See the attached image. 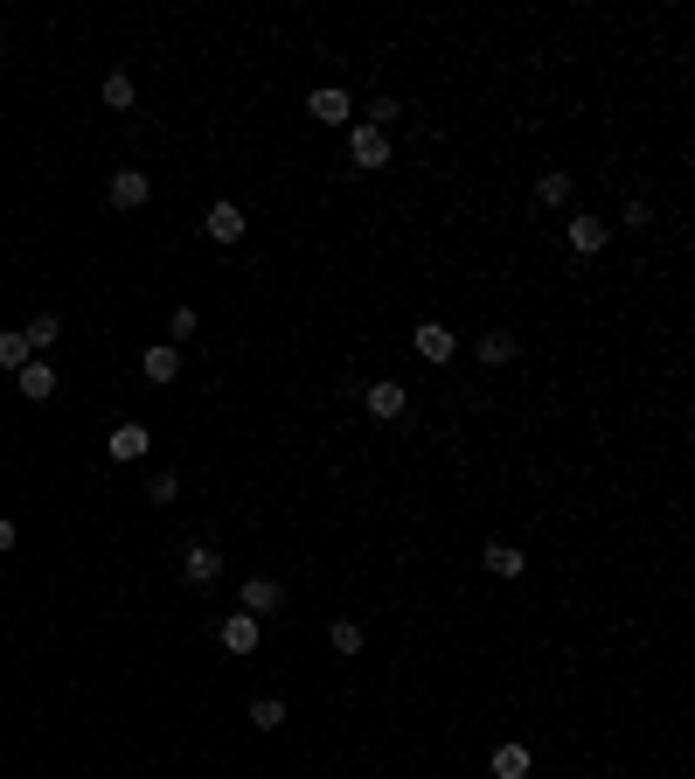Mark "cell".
<instances>
[{
  "mask_svg": "<svg viewBox=\"0 0 695 779\" xmlns=\"http://www.w3.org/2000/svg\"><path fill=\"white\" fill-rule=\"evenodd\" d=\"M278 599H285V592H278L272 578H244V613H278Z\"/></svg>",
  "mask_w": 695,
  "mask_h": 779,
  "instance_id": "4fadbf2b",
  "label": "cell"
},
{
  "mask_svg": "<svg viewBox=\"0 0 695 779\" xmlns=\"http://www.w3.org/2000/svg\"><path fill=\"white\" fill-rule=\"evenodd\" d=\"M181 571H188V585H216V578H223V557H216L209 543H195V550L181 557Z\"/></svg>",
  "mask_w": 695,
  "mask_h": 779,
  "instance_id": "30bf717a",
  "label": "cell"
},
{
  "mask_svg": "<svg viewBox=\"0 0 695 779\" xmlns=\"http://www.w3.org/2000/svg\"><path fill=\"white\" fill-rule=\"evenodd\" d=\"M146 446H153V432H146V425H119V432L105 439V453H112L119 467H133V460H146Z\"/></svg>",
  "mask_w": 695,
  "mask_h": 779,
  "instance_id": "277c9868",
  "label": "cell"
},
{
  "mask_svg": "<svg viewBox=\"0 0 695 779\" xmlns=\"http://www.w3.org/2000/svg\"><path fill=\"white\" fill-rule=\"evenodd\" d=\"M139 369H146V383H174V376H181V348H174V341H160V348H146V355H139Z\"/></svg>",
  "mask_w": 695,
  "mask_h": 779,
  "instance_id": "8992f818",
  "label": "cell"
},
{
  "mask_svg": "<svg viewBox=\"0 0 695 779\" xmlns=\"http://www.w3.org/2000/svg\"><path fill=\"white\" fill-rule=\"evenodd\" d=\"M21 362H35V355H28V334H0V369H21Z\"/></svg>",
  "mask_w": 695,
  "mask_h": 779,
  "instance_id": "44dd1931",
  "label": "cell"
},
{
  "mask_svg": "<svg viewBox=\"0 0 695 779\" xmlns=\"http://www.w3.org/2000/svg\"><path fill=\"white\" fill-rule=\"evenodd\" d=\"M21 334H28V355H49V341H56L63 327H56V313H35V320H28Z\"/></svg>",
  "mask_w": 695,
  "mask_h": 779,
  "instance_id": "e0dca14e",
  "label": "cell"
},
{
  "mask_svg": "<svg viewBox=\"0 0 695 779\" xmlns=\"http://www.w3.org/2000/svg\"><path fill=\"white\" fill-rule=\"evenodd\" d=\"M167 327H174V341H188V334H195V307H174V320H167Z\"/></svg>",
  "mask_w": 695,
  "mask_h": 779,
  "instance_id": "cb8c5ba5",
  "label": "cell"
},
{
  "mask_svg": "<svg viewBox=\"0 0 695 779\" xmlns=\"http://www.w3.org/2000/svg\"><path fill=\"white\" fill-rule=\"evenodd\" d=\"M494 779H529V745H501L494 752Z\"/></svg>",
  "mask_w": 695,
  "mask_h": 779,
  "instance_id": "9a60e30c",
  "label": "cell"
},
{
  "mask_svg": "<svg viewBox=\"0 0 695 779\" xmlns=\"http://www.w3.org/2000/svg\"><path fill=\"white\" fill-rule=\"evenodd\" d=\"M348 154H355V167H390V140H383L376 126H355V133H348Z\"/></svg>",
  "mask_w": 695,
  "mask_h": 779,
  "instance_id": "3957f363",
  "label": "cell"
},
{
  "mask_svg": "<svg viewBox=\"0 0 695 779\" xmlns=\"http://www.w3.org/2000/svg\"><path fill=\"white\" fill-rule=\"evenodd\" d=\"M362 411H369V418H404V383H369V390H362Z\"/></svg>",
  "mask_w": 695,
  "mask_h": 779,
  "instance_id": "52a82bcc",
  "label": "cell"
},
{
  "mask_svg": "<svg viewBox=\"0 0 695 779\" xmlns=\"http://www.w3.org/2000/svg\"><path fill=\"white\" fill-rule=\"evenodd\" d=\"M397 112H404V105H397V98H376V105H369V126H376V133H383V126H390V119H397Z\"/></svg>",
  "mask_w": 695,
  "mask_h": 779,
  "instance_id": "603a6c76",
  "label": "cell"
},
{
  "mask_svg": "<svg viewBox=\"0 0 695 779\" xmlns=\"http://www.w3.org/2000/svg\"><path fill=\"white\" fill-rule=\"evenodd\" d=\"M306 112H313L320 126H341V119H348V91H334V84H327V91H313V98H306Z\"/></svg>",
  "mask_w": 695,
  "mask_h": 779,
  "instance_id": "8fae6325",
  "label": "cell"
},
{
  "mask_svg": "<svg viewBox=\"0 0 695 779\" xmlns=\"http://www.w3.org/2000/svg\"><path fill=\"white\" fill-rule=\"evenodd\" d=\"M536 202H543V209H563V202H570V174H563V167H550V174L536 181Z\"/></svg>",
  "mask_w": 695,
  "mask_h": 779,
  "instance_id": "2e32d148",
  "label": "cell"
},
{
  "mask_svg": "<svg viewBox=\"0 0 695 779\" xmlns=\"http://www.w3.org/2000/svg\"><path fill=\"white\" fill-rule=\"evenodd\" d=\"M0 550H14V522L7 515H0Z\"/></svg>",
  "mask_w": 695,
  "mask_h": 779,
  "instance_id": "d4e9b609",
  "label": "cell"
},
{
  "mask_svg": "<svg viewBox=\"0 0 695 779\" xmlns=\"http://www.w3.org/2000/svg\"><path fill=\"white\" fill-rule=\"evenodd\" d=\"M105 105H112V112H133V77H126V70L105 77Z\"/></svg>",
  "mask_w": 695,
  "mask_h": 779,
  "instance_id": "d6986e66",
  "label": "cell"
},
{
  "mask_svg": "<svg viewBox=\"0 0 695 779\" xmlns=\"http://www.w3.org/2000/svg\"><path fill=\"white\" fill-rule=\"evenodd\" d=\"M202 230H209V244H237V237H244V209H237V202H216Z\"/></svg>",
  "mask_w": 695,
  "mask_h": 779,
  "instance_id": "5b68a950",
  "label": "cell"
},
{
  "mask_svg": "<svg viewBox=\"0 0 695 779\" xmlns=\"http://www.w3.org/2000/svg\"><path fill=\"white\" fill-rule=\"evenodd\" d=\"M258 633H265L258 613H230V620H223V647H230V654H251V647H258Z\"/></svg>",
  "mask_w": 695,
  "mask_h": 779,
  "instance_id": "ba28073f",
  "label": "cell"
},
{
  "mask_svg": "<svg viewBox=\"0 0 695 779\" xmlns=\"http://www.w3.org/2000/svg\"><path fill=\"white\" fill-rule=\"evenodd\" d=\"M251 724H258V731H278V724H285V703H278V696H258V703H251Z\"/></svg>",
  "mask_w": 695,
  "mask_h": 779,
  "instance_id": "ffe728a7",
  "label": "cell"
},
{
  "mask_svg": "<svg viewBox=\"0 0 695 779\" xmlns=\"http://www.w3.org/2000/svg\"><path fill=\"white\" fill-rule=\"evenodd\" d=\"M334 654H362V626L355 620H334Z\"/></svg>",
  "mask_w": 695,
  "mask_h": 779,
  "instance_id": "7402d4cb",
  "label": "cell"
},
{
  "mask_svg": "<svg viewBox=\"0 0 695 779\" xmlns=\"http://www.w3.org/2000/svg\"><path fill=\"white\" fill-rule=\"evenodd\" d=\"M411 348H417V362H452L459 334H452V327H438V320H424V327H411Z\"/></svg>",
  "mask_w": 695,
  "mask_h": 779,
  "instance_id": "6da1fadb",
  "label": "cell"
},
{
  "mask_svg": "<svg viewBox=\"0 0 695 779\" xmlns=\"http://www.w3.org/2000/svg\"><path fill=\"white\" fill-rule=\"evenodd\" d=\"M515 348H522L515 334H480V362H487V369H501V362H515Z\"/></svg>",
  "mask_w": 695,
  "mask_h": 779,
  "instance_id": "ac0fdd59",
  "label": "cell"
},
{
  "mask_svg": "<svg viewBox=\"0 0 695 779\" xmlns=\"http://www.w3.org/2000/svg\"><path fill=\"white\" fill-rule=\"evenodd\" d=\"M146 195H153V181H146L139 167H119V174H112V202H119V209H139Z\"/></svg>",
  "mask_w": 695,
  "mask_h": 779,
  "instance_id": "9c48e42d",
  "label": "cell"
},
{
  "mask_svg": "<svg viewBox=\"0 0 695 779\" xmlns=\"http://www.w3.org/2000/svg\"><path fill=\"white\" fill-rule=\"evenodd\" d=\"M605 237H612V223H598V216H577V223H570V251H584V258L605 251Z\"/></svg>",
  "mask_w": 695,
  "mask_h": 779,
  "instance_id": "7c38bea8",
  "label": "cell"
},
{
  "mask_svg": "<svg viewBox=\"0 0 695 779\" xmlns=\"http://www.w3.org/2000/svg\"><path fill=\"white\" fill-rule=\"evenodd\" d=\"M14 390H21L28 404H49V397H56V369L35 355V362H21V369H14Z\"/></svg>",
  "mask_w": 695,
  "mask_h": 779,
  "instance_id": "7a4b0ae2",
  "label": "cell"
},
{
  "mask_svg": "<svg viewBox=\"0 0 695 779\" xmlns=\"http://www.w3.org/2000/svg\"><path fill=\"white\" fill-rule=\"evenodd\" d=\"M522 564H529V557H522L515 543H487V571H494V578H522Z\"/></svg>",
  "mask_w": 695,
  "mask_h": 779,
  "instance_id": "5bb4252c",
  "label": "cell"
}]
</instances>
